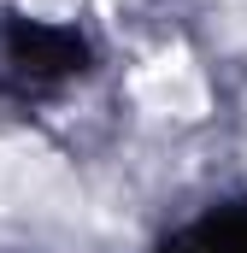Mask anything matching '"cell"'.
<instances>
[{"mask_svg": "<svg viewBox=\"0 0 247 253\" xmlns=\"http://www.w3.org/2000/svg\"><path fill=\"white\" fill-rule=\"evenodd\" d=\"M65 189V159L36 135H0V218L36 212Z\"/></svg>", "mask_w": 247, "mask_h": 253, "instance_id": "cell-1", "label": "cell"}, {"mask_svg": "<svg viewBox=\"0 0 247 253\" xmlns=\"http://www.w3.org/2000/svg\"><path fill=\"white\" fill-rule=\"evenodd\" d=\"M129 94H135V106H147V112H159V118H206V106H212L206 77H200V65L188 59V53H159V59H147L129 77Z\"/></svg>", "mask_w": 247, "mask_h": 253, "instance_id": "cell-2", "label": "cell"}, {"mask_svg": "<svg viewBox=\"0 0 247 253\" xmlns=\"http://www.w3.org/2000/svg\"><path fill=\"white\" fill-rule=\"evenodd\" d=\"M242 36H247V12H242Z\"/></svg>", "mask_w": 247, "mask_h": 253, "instance_id": "cell-3", "label": "cell"}]
</instances>
